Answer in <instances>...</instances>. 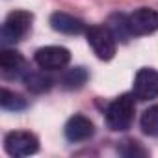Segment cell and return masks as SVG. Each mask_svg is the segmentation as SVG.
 Here are the masks:
<instances>
[{"mask_svg": "<svg viewBox=\"0 0 158 158\" xmlns=\"http://www.w3.org/2000/svg\"><path fill=\"white\" fill-rule=\"evenodd\" d=\"M134 95L125 93L119 95L117 99H114L108 108H106V125L108 128L115 130V132H123L128 130L132 121H134V112H136V102H134Z\"/></svg>", "mask_w": 158, "mask_h": 158, "instance_id": "6da1fadb", "label": "cell"}, {"mask_svg": "<svg viewBox=\"0 0 158 158\" xmlns=\"http://www.w3.org/2000/svg\"><path fill=\"white\" fill-rule=\"evenodd\" d=\"M32 21H34V15L30 11H24V10H15L11 11L4 24H2V43L4 45H13L17 41H21L30 26H32Z\"/></svg>", "mask_w": 158, "mask_h": 158, "instance_id": "7a4b0ae2", "label": "cell"}, {"mask_svg": "<svg viewBox=\"0 0 158 158\" xmlns=\"http://www.w3.org/2000/svg\"><path fill=\"white\" fill-rule=\"evenodd\" d=\"M86 37L99 60L108 61L115 56V41L117 39L114 37V34L110 32L108 26H101V24L89 26L86 30Z\"/></svg>", "mask_w": 158, "mask_h": 158, "instance_id": "3957f363", "label": "cell"}, {"mask_svg": "<svg viewBox=\"0 0 158 158\" xmlns=\"http://www.w3.org/2000/svg\"><path fill=\"white\" fill-rule=\"evenodd\" d=\"M4 149L10 156L21 158V156H30L39 151V139L35 134L26 132V130H13L6 134L4 138Z\"/></svg>", "mask_w": 158, "mask_h": 158, "instance_id": "277c9868", "label": "cell"}, {"mask_svg": "<svg viewBox=\"0 0 158 158\" xmlns=\"http://www.w3.org/2000/svg\"><path fill=\"white\" fill-rule=\"evenodd\" d=\"M132 95L138 101H151L158 97V71L143 67L134 76Z\"/></svg>", "mask_w": 158, "mask_h": 158, "instance_id": "5b68a950", "label": "cell"}, {"mask_svg": "<svg viewBox=\"0 0 158 158\" xmlns=\"http://www.w3.org/2000/svg\"><path fill=\"white\" fill-rule=\"evenodd\" d=\"M34 60H35V63L39 65V69H45V71H58V69H63V67L69 63L71 52H69L65 47L50 45V47H41V48H37Z\"/></svg>", "mask_w": 158, "mask_h": 158, "instance_id": "8992f818", "label": "cell"}, {"mask_svg": "<svg viewBox=\"0 0 158 158\" xmlns=\"http://www.w3.org/2000/svg\"><path fill=\"white\" fill-rule=\"evenodd\" d=\"M26 60L21 52L4 48L0 52V73L6 80H17V78H24L28 73Z\"/></svg>", "mask_w": 158, "mask_h": 158, "instance_id": "52a82bcc", "label": "cell"}, {"mask_svg": "<svg viewBox=\"0 0 158 158\" xmlns=\"http://www.w3.org/2000/svg\"><path fill=\"white\" fill-rule=\"evenodd\" d=\"M128 26L132 35H147L158 30V11L151 8L134 10L128 15Z\"/></svg>", "mask_w": 158, "mask_h": 158, "instance_id": "ba28073f", "label": "cell"}, {"mask_svg": "<svg viewBox=\"0 0 158 158\" xmlns=\"http://www.w3.org/2000/svg\"><path fill=\"white\" fill-rule=\"evenodd\" d=\"M63 132H65V138H67L69 141L76 143V141L89 139V138L93 136L95 128H93V123H91L86 115L76 114V115H73V117L67 121Z\"/></svg>", "mask_w": 158, "mask_h": 158, "instance_id": "9c48e42d", "label": "cell"}, {"mask_svg": "<svg viewBox=\"0 0 158 158\" xmlns=\"http://www.w3.org/2000/svg\"><path fill=\"white\" fill-rule=\"evenodd\" d=\"M50 26L60 32V34H67V35H78V34H82L86 32V24L80 21V19H76L69 13H63V11H56L50 15Z\"/></svg>", "mask_w": 158, "mask_h": 158, "instance_id": "30bf717a", "label": "cell"}, {"mask_svg": "<svg viewBox=\"0 0 158 158\" xmlns=\"http://www.w3.org/2000/svg\"><path fill=\"white\" fill-rule=\"evenodd\" d=\"M23 80H24L26 88L30 91H34V93H43V91L50 89V86H52V78H48L45 74V69H41V71H28Z\"/></svg>", "mask_w": 158, "mask_h": 158, "instance_id": "8fae6325", "label": "cell"}, {"mask_svg": "<svg viewBox=\"0 0 158 158\" xmlns=\"http://www.w3.org/2000/svg\"><path fill=\"white\" fill-rule=\"evenodd\" d=\"M88 71L84 67H73L69 71L63 73L61 76V86L67 89H80L86 82H88Z\"/></svg>", "mask_w": 158, "mask_h": 158, "instance_id": "7c38bea8", "label": "cell"}, {"mask_svg": "<svg viewBox=\"0 0 158 158\" xmlns=\"http://www.w3.org/2000/svg\"><path fill=\"white\" fill-rule=\"evenodd\" d=\"M108 28H110V32L114 34V37H115V39H121V41H127V39L132 35L130 26H128V17L123 15V13L112 15L110 21H108Z\"/></svg>", "mask_w": 158, "mask_h": 158, "instance_id": "4fadbf2b", "label": "cell"}, {"mask_svg": "<svg viewBox=\"0 0 158 158\" xmlns=\"http://www.w3.org/2000/svg\"><path fill=\"white\" fill-rule=\"evenodd\" d=\"M139 127H141L143 134L152 136V138H158V104L147 108V110L141 114Z\"/></svg>", "mask_w": 158, "mask_h": 158, "instance_id": "5bb4252c", "label": "cell"}, {"mask_svg": "<svg viewBox=\"0 0 158 158\" xmlns=\"http://www.w3.org/2000/svg\"><path fill=\"white\" fill-rule=\"evenodd\" d=\"M0 104H2L4 110H10V112H19V110H24L26 108V101L15 93V91H10L8 88L2 89V97H0Z\"/></svg>", "mask_w": 158, "mask_h": 158, "instance_id": "9a60e30c", "label": "cell"}, {"mask_svg": "<svg viewBox=\"0 0 158 158\" xmlns=\"http://www.w3.org/2000/svg\"><path fill=\"white\" fill-rule=\"evenodd\" d=\"M119 152L125 156H145V149H141V145L138 141H123V145L119 147Z\"/></svg>", "mask_w": 158, "mask_h": 158, "instance_id": "2e32d148", "label": "cell"}]
</instances>
